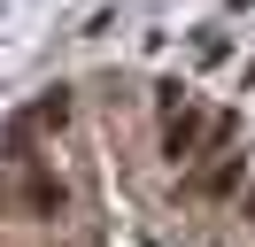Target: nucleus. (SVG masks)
Returning <instances> with one entry per match:
<instances>
[{
  "instance_id": "nucleus-1",
  "label": "nucleus",
  "mask_w": 255,
  "mask_h": 247,
  "mask_svg": "<svg viewBox=\"0 0 255 247\" xmlns=\"http://www.w3.org/2000/svg\"><path fill=\"white\" fill-rule=\"evenodd\" d=\"M201 147H209V116L170 101V116H162V154H170V162H186V154H201Z\"/></svg>"
},
{
  "instance_id": "nucleus-2",
  "label": "nucleus",
  "mask_w": 255,
  "mask_h": 247,
  "mask_svg": "<svg viewBox=\"0 0 255 247\" xmlns=\"http://www.w3.org/2000/svg\"><path fill=\"white\" fill-rule=\"evenodd\" d=\"M23 185H31V193H23V201H31V216H54V209H62V178H54V170H31Z\"/></svg>"
},
{
  "instance_id": "nucleus-3",
  "label": "nucleus",
  "mask_w": 255,
  "mask_h": 247,
  "mask_svg": "<svg viewBox=\"0 0 255 247\" xmlns=\"http://www.w3.org/2000/svg\"><path fill=\"white\" fill-rule=\"evenodd\" d=\"M54 116H70V93H47V101L31 108V131H62V124H54Z\"/></svg>"
}]
</instances>
